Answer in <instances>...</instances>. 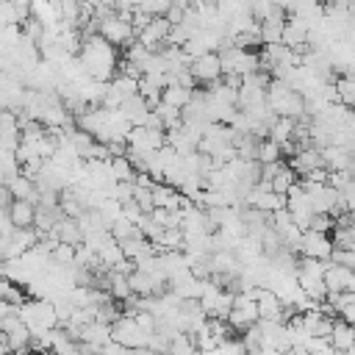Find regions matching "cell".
Instances as JSON below:
<instances>
[{
    "label": "cell",
    "mask_w": 355,
    "mask_h": 355,
    "mask_svg": "<svg viewBox=\"0 0 355 355\" xmlns=\"http://www.w3.org/2000/svg\"><path fill=\"white\" fill-rule=\"evenodd\" d=\"M111 341L122 344L125 349H139V347H144L147 336L136 327L133 316H119V319L111 324Z\"/></svg>",
    "instance_id": "obj_1"
},
{
    "label": "cell",
    "mask_w": 355,
    "mask_h": 355,
    "mask_svg": "<svg viewBox=\"0 0 355 355\" xmlns=\"http://www.w3.org/2000/svg\"><path fill=\"white\" fill-rule=\"evenodd\" d=\"M333 252V241L327 233H316V230H302L300 239V255L305 258H316V261H330Z\"/></svg>",
    "instance_id": "obj_2"
},
{
    "label": "cell",
    "mask_w": 355,
    "mask_h": 355,
    "mask_svg": "<svg viewBox=\"0 0 355 355\" xmlns=\"http://www.w3.org/2000/svg\"><path fill=\"white\" fill-rule=\"evenodd\" d=\"M97 36L105 39L108 44H114V47H119V44L125 47L133 39V28H130V22H122V19H116L111 14V17H105V19L97 22Z\"/></svg>",
    "instance_id": "obj_3"
},
{
    "label": "cell",
    "mask_w": 355,
    "mask_h": 355,
    "mask_svg": "<svg viewBox=\"0 0 355 355\" xmlns=\"http://www.w3.org/2000/svg\"><path fill=\"white\" fill-rule=\"evenodd\" d=\"M189 72H191V78L197 80V86L200 83H214V80H219L222 78V67H219V55L216 53H205V55H200V58H194L191 64H189Z\"/></svg>",
    "instance_id": "obj_4"
},
{
    "label": "cell",
    "mask_w": 355,
    "mask_h": 355,
    "mask_svg": "<svg viewBox=\"0 0 355 355\" xmlns=\"http://www.w3.org/2000/svg\"><path fill=\"white\" fill-rule=\"evenodd\" d=\"M322 283H324L327 291H355V275H352V269L336 266V263H330V261H327V266H324Z\"/></svg>",
    "instance_id": "obj_5"
},
{
    "label": "cell",
    "mask_w": 355,
    "mask_h": 355,
    "mask_svg": "<svg viewBox=\"0 0 355 355\" xmlns=\"http://www.w3.org/2000/svg\"><path fill=\"white\" fill-rule=\"evenodd\" d=\"M297 178H305L311 169H316V166H322V158H319V150L316 147H302V150H297V153H291L288 155V164H286Z\"/></svg>",
    "instance_id": "obj_6"
},
{
    "label": "cell",
    "mask_w": 355,
    "mask_h": 355,
    "mask_svg": "<svg viewBox=\"0 0 355 355\" xmlns=\"http://www.w3.org/2000/svg\"><path fill=\"white\" fill-rule=\"evenodd\" d=\"M61 244H72V247H78V244H83V233H80V225H78V219H69V216H61L55 225H53V230H50Z\"/></svg>",
    "instance_id": "obj_7"
},
{
    "label": "cell",
    "mask_w": 355,
    "mask_h": 355,
    "mask_svg": "<svg viewBox=\"0 0 355 355\" xmlns=\"http://www.w3.org/2000/svg\"><path fill=\"white\" fill-rule=\"evenodd\" d=\"M33 216H36V205L28 200H11L8 202V219L14 227H33Z\"/></svg>",
    "instance_id": "obj_8"
},
{
    "label": "cell",
    "mask_w": 355,
    "mask_h": 355,
    "mask_svg": "<svg viewBox=\"0 0 355 355\" xmlns=\"http://www.w3.org/2000/svg\"><path fill=\"white\" fill-rule=\"evenodd\" d=\"M147 103L139 97V94H133V97H128V100H122L119 103V114L125 116V122L128 125H141L144 122V116H147Z\"/></svg>",
    "instance_id": "obj_9"
},
{
    "label": "cell",
    "mask_w": 355,
    "mask_h": 355,
    "mask_svg": "<svg viewBox=\"0 0 355 355\" xmlns=\"http://www.w3.org/2000/svg\"><path fill=\"white\" fill-rule=\"evenodd\" d=\"M6 189H8L11 200H28V202L36 205V186H33L31 178H25V175H14V178L6 183Z\"/></svg>",
    "instance_id": "obj_10"
},
{
    "label": "cell",
    "mask_w": 355,
    "mask_h": 355,
    "mask_svg": "<svg viewBox=\"0 0 355 355\" xmlns=\"http://www.w3.org/2000/svg\"><path fill=\"white\" fill-rule=\"evenodd\" d=\"M327 341H330V347H333L336 352L352 349V324H347V322H341V319H333V330H330Z\"/></svg>",
    "instance_id": "obj_11"
},
{
    "label": "cell",
    "mask_w": 355,
    "mask_h": 355,
    "mask_svg": "<svg viewBox=\"0 0 355 355\" xmlns=\"http://www.w3.org/2000/svg\"><path fill=\"white\" fill-rule=\"evenodd\" d=\"M189 100H191V89H183V86H175V83H169V86L161 89V103L169 105V108H175V111L186 108Z\"/></svg>",
    "instance_id": "obj_12"
},
{
    "label": "cell",
    "mask_w": 355,
    "mask_h": 355,
    "mask_svg": "<svg viewBox=\"0 0 355 355\" xmlns=\"http://www.w3.org/2000/svg\"><path fill=\"white\" fill-rule=\"evenodd\" d=\"M108 172H111V178H114L116 183H133V175H136L133 164H130L125 155L108 158Z\"/></svg>",
    "instance_id": "obj_13"
},
{
    "label": "cell",
    "mask_w": 355,
    "mask_h": 355,
    "mask_svg": "<svg viewBox=\"0 0 355 355\" xmlns=\"http://www.w3.org/2000/svg\"><path fill=\"white\" fill-rule=\"evenodd\" d=\"M333 89H336V97L344 108H349L355 103V83H352V75H336L333 78Z\"/></svg>",
    "instance_id": "obj_14"
},
{
    "label": "cell",
    "mask_w": 355,
    "mask_h": 355,
    "mask_svg": "<svg viewBox=\"0 0 355 355\" xmlns=\"http://www.w3.org/2000/svg\"><path fill=\"white\" fill-rule=\"evenodd\" d=\"M333 247L336 250H355V227L352 225H333Z\"/></svg>",
    "instance_id": "obj_15"
},
{
    "label": "cell",
    "mask_w": 355,
    "mask_h": 355,
    "mask_svg": "<svg viewBox=\"0 0 355 355\" xmlns=\"http://www.w3.org/2000/svg\"><path fill=\"white\" fill-rule=\"evenodd\" d=\"M297 180H300V178H297V175H294L288 166H283V169H280V172H277L272 180H269V191H272V194L286 197V191H288V189H291Z\"/></svg>",
    "instance_id": "obj_16"
},
{
    "label": "cell",
    "mask_w": 355,
    "mask_h": 355,
    "mask_svg": "<svg viewBox=\"0 0 355 355\" xmlns=\"http://www.w3.org/2000/svg\"><path fill=\"white\" fill-rule=\"evenodd\" d=\"M169 355H197V344H194V336L191 333H178L172 341H169Z\"/></svg>",
    "instance_id": "obj_17"
},
{
    "label": "cell",
    "mask_w": 355,
    "mask_h": 355,
    "mask_svg": "<svg viewBox=\"0 0 355 355\" xmlns=\"http://www.w3.org/2000/svg\"><path fill=\"white\" fill-rule=\"evenodd\" d=\"M255 161H258V164L283 161V153H280V147H277L275 141H269V139H261V141H258V153H255Z\"/></svg>",
    "instance_id": "obj_18"
},
{
    "label": "cell",
    "mask_w": 355,
    "mask_h": 355,
    "mask_svg": "<svg viewBox=\"0 0 355 355\" xmlns=\"http://www.w3.org/2000/svg\"><path fill=\"white\" fill-rule=\"evenodd\" d=\"M108 86H111L122 100H128V97H133V94H136V80H133V78H128V75H119V72L108 80Z\"/></svg>",
    "instance_id": "obj_19"
},
{
    "label": "cell",
    "mask_w": 355,
    "mask_h": 355,
    "mask_svg": "<svg viewBox=\"0 0 355 355\" xmlns=\"http://www.w3.org/2000/svg\"><path fill=\"white\" fill-rule=\"evenodd\" d=\"M94 211L100 214V219L105 222V227H108L114 219H119V216H122V208H119V202H116V200H111V197H103V200H100V205H97Z\"/></svg>",
    "instance_id": "obj_20"
},
{
    "label": "cell",
    "mask_w": 355,
    "mask_h": 355,
    "mask_svg": "<svg viewBox=\"0 0 355 355\" xmlns=\"http://www.w3.org/2000/svg\"><path fill=\"white\" fill-rule=\"evenodd\" d=\"M280 33H283V25H277V22H261V28H258L261 47L263 44H277L280 42Z\"/></svg>",
    "instance_id": "obj_21"
},
{
    "label": "cell",
    "mask_w": 355,
    "mask_h": 355,
    "mask_svg": "<svg viewBox=\"0 0 355 355\" xmlns=\"http://www.w3.org/2000/svg\"><path fill=\"white\" fill-rule=\"evenodd\" d=\"M308 230H316V233H330V230H333V216H330V214H311Z\"/></svg>",
    "instance_id": "obj_22"
},
{
    "label": "cell",
    "mask_w": 355,
    "mask_h": 355,
    "mask_svg": "<svg viewBox=\"0 0 355 355\" xmlns=\"http://www.w3.org/2000/svg\"><path fill=\"white\" fill-rule=\"evenodd\" d=\"M330 263L352 269V266H355V250H336V247H333V252H330Z\"/></svg>",
    "instance_id": "obj_23"
},
{
    "label": "cell",
    "mask_w": 355,
    "mask_h": 355,
    "mask_svg": "<svg viewBox=\"0 0 355 355\" xmlns=\"http://www.w3.org/2000/svg\"><path fill=\"white\" fill-rule=\"evenodd\" d=\"M133 202L141 208V214H150L153 211V194H150V189L133 186Z\"/></svg>",
    "instance_id": "obj_24"
},
{
    "label": "cell",
    "mask_w": 355,
    "mask_h": 355,
    "mask_svg": "<svg viewBox=\"0 0 355 355\" xmlns=\"http://www.w3.org/2000/svg\"><path fill=\"white\" fill-rule=\"evenodd\" d=\"M133 322H136V327H139L144 336L155 333V316H153V313H147V311H139V313H133Z\"/></svg>",
    "instance_id": "obj_25"
},
{
    "label": "cell",
    "mask_w": 355,
    "mask_h": 355,
    "mask_svg": "<svg viewBox=\"0 0 355 355\" xmlns=\"http://www.w3.org/2000/svg\"><path fill=\"white\" fill-rule=\"evenodd\" d=\"M119 208H122V219H128V222H133V225H136V222L144 216V214H141V208H139L133 200H128V202H119Z\"/></svg>",
    "instance_id": "obj_26"
},
{
    "label": "cell",
    "mask_w": 355,
    "mask_h": 355,
    "mask_svg": "<svg viewBox=\"0 0 355 355\" xmlns=\"http://www.w3.org/2000/svg\"><path fill=\"white\" fill-rule=\"evenodd\" d=\"M111 200H116V202L133 200V183H116L114 191H111Z\"/></svg>",
    "instance_id": "obj_27"
},
{
    "label": "cell",
    "mask_w": 355,
    "mask_h": 355,
    "mask_svg": "<svg viewBox=\"0 0 355 355\" xmlns=\"http://www.w3.org/2000/svg\"><path fill=\"white\" fill-rule=\"evenodd\" d=\"M300 180H305V183H316V186H322V183H327V169L324 166H316V169H311L305 178H300Z\"/></svg>",
    "instance_id": "obj_28"
},
{
    "label": "cell",
    "mask_w": 355,
    "mask_h": 355,
    "mask_svg": "<svg viewBox=\"0 0 355 355\" xmlns=\"http://www.w3.org/2000/svg\"><path fill=\"white\" fill-rule=\"evenodd\" d=\"M33 355H55L53 349H47V352H33Z\"/></svg>",
    "instance_id": "obj_29"
},
{
    "label": "cell",
    "mask_w": 355,
    "mask_h": 355,
    "mask_svg": "<svg viewBox=\"0 0 355 355\" xmlns=\"http://www.w3.org/2000/svg\"><path fill=\"white\" fill-rule=\"evenodd\" d=\"M6 355H25V352H6Z\"/></svg>",
    "instance_id": "obj_30"
},
{
    "label": "cell",
    "mask_w": 355,
    "mask_h": 355,
    "mask_svg": "<svg viewBox=\"0 0 355 355\" xmlns=\"http://www.w3.org/2000/svg\"><path fill=\"white\" fill-rule=\"evenodd\" d=\"M83 3H89V6H94V3H97V0H83Z\"/></svg>",
    "instance_id": "obj_31"
}]
</instances>
